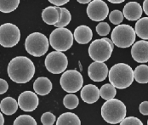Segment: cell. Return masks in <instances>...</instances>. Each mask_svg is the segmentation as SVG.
Masks as SVG:
<instances>
[{
  "mask_svg": "<svg viewBox=\"0 0 148 125\" xmlns=\"http://www.w3.org/2000/svg\"><path fill=\"white\" fill-rule=\"evenodd\" d=\"M139 110L142 115H148V101H143L140 103Z\"/></svg>",
  "mask_w": 148,
  "mask_h": 125,
  "instance_id": "obj_34",
  "label": "cell"
},
{
  "mask_svg": "<svg viewBox=\"0 0 148 125\" xmlns=\"http://www.w3.org/2000/svg\"><path fill=\"white\" fill-rule=\"evenodd\" d=\"M80 96L85 103L94 104L100 98V89L94 84H87L82 88Z\"/></svg>",
  "mask_w": 148,
  "mask_h": 125,
  "instance_id": "obj_15",
  "label": "cell"
},
{
  "mask_svg": "<svg viewBox=\"0 0 148 125\" xmlns=\"http://www.w3.org/2000/svg\"><path fill=\"white\" fill-rule=\"evenodd\" d=\"M21 0H0V12L11 13L18 8Z\"/></svg>",
  "mask_w": 148,
  "mask_h": 125,
  "instance_id": "obj_24",
  "label": "cell"
},
{
  "mask_svg": "<svg viewBox=\"0 0 148 125\" xmlns=\"http://www.w3.org/2000/svg\"><path fill=\"white\" fill-rule=\"evenodd\" d=\"M101 117L108 124H117L126 117V107L119 100H106L101 107Z\"/></svg>",
  "mask_w": 148,
  "mask_h": 125,
  "instance_id": "obj_3",
  "label": "cell"
},
{
  "mask_svg": "<svg viewBox=\"0 0 148 125\" xmlns=\"http://www.w3.org/2000/svg\"><path fill=\"white\" fill-rule=\"evenodd\" d=\"M4 124V118H3V114L0 112V125Z\"/></svg>",
  "mask_w": 148,
  "mask_h": 125,
  "instance_id": "obj_39",
  "label": "cell"
},
{
  "mask_svg": "<svg viewBox=\"0 0 148 125\" xmlns=\"http://www.w3.org/2000/svg\"><path fill=\"white\" fill-rule=\"evenodd\" d=\"M108 78L111 84H112L116 89H123L129 88L132 84L134 71L128 64L118 63L110 69Z\"/></svg>",
  "mask_w": 148,
  "mask_h": 125,
  "instance_id": "obj_2",
  "label": "cell"
},
{
  "mask_svg": "<svg viewBox=\"0 0 148 125\" xmlns=\"http://www.w3.org/2000/svg\"><path fill=\"white\" fill-rule=\"evenodd\" d=\"M73 34L67 28H56L50 33L49 44L57 51H67L73 44Z\"/></svg>",
  "mask_w": 148,
  "mask_h": 125,
  "instance_id": "obj_7",
  "label": "cell"
},
{
  "mask_svg": "<svg viewBox=\"0 0 148 125\" xmlns=\"http://www.w3.org/2000/svg\"><path fill=\"white\" fill-rule=\"evenodd\" d=\"M86 12L93 21H103L108 16L109 8L102 0H94L89 3Z\"/></svg>",
  "mask_w": 148,
  "mask_h": 125,
  "instance_id": "obj_11",
  "label": "cell"
},
{
  "mask_svg": "<svg viewBox=\"0 0 148 125\" xmlns=\"http://www.w3.org/2000/svg\"><path fill=\"white\" fill-rule=\"evenodd\" d=\"M35 74V66L29 58L17 56L8 66V75L16 83H28Z\"/></svg>",
  "mask_w": 148,
  "mask_h": 125,
  "instance_id": "obj_1",
  "label": "cell"
},
{
  "mask_svg": "<svg viewBox=\"0 0 148 125\" xmlns=\"http://www.w3.org/2000/svg\"><path fill=\"white\" fill-rule=\"evenodd\" d=\"M57 125H80L79 117L73 112H65L61 114L56 121Z\"/></svg>",
  "mask_w": 148,
  "mask_h": 125,
  "instance_id": "obj_21",
  "label": "cell"
},
{
  "mask_svg": "<svg viewBox=\"0 0 148 125\" xmlns=\"http://www.w3.org/2000/svg\"><path fill=\"white\" fill-rule=\"evenodd\" d=\"M39 103L38 97L32 91L22 92L18 97V105L24 111H33L37 109Z\"/></svg>",
  "mask_w": 148,
  "mask_h": 125,
  "instance_id": "obj_12",
  "label": "cell"
},
{
  "mask_svg": "<svg viewBox=\"0 0 148 125\" xmlns=\"http://www.w3.org/2000/svg\"><path fill=\"white\" fill-rule=\"evenodd\" d=\"M49 3H53L54 5H56V6H62V5H64V4H66V3H67L70 0H48Z\"/></svg>",
  "mask_w": 148,
  "mask_h": 125,
  "instance_id": "obj_35",
  "label": "cell"
},
{
  "mask_svg": "<svg viewBox=\"0 0 148 125\" xmlns=\"http://www.w3.org/2000/svg\"><path fill=\"white\" fill-rule=\"evenodd\" d=\"M8 89H9V84H8V83H7L4 79L0 78V94H4V93H6L7 90H8Z\"/></svg>",
  "mask_w": 148,
  "mask_h": 125,
  "instance_id": "obj_33",
  "label": "cell"
},
{
  "mask_svg": "<svg viewBox=\"0 0 148 125\" xmlns=\"http://www.w3.org/2000/svg\"><path fill=\"white\" fill-rule=\"evenodd\" d=\"M134 79L139 83H148V66L140 65L138 66L134 71Z\"/></svg>",
  "mask_w": 148,
  "mask_h": 125,
  "instance_id": "obj_23",
  "label": "cell"
},
{
  "mask_svg": "<svg viewBox=\"0 0 148 125\" xmlns=\"http://www.w3.org/2000/svg\"><path fill=\"white\" fill-rule=\"evenodd\" d=\"M142 7L137 2H129L123 7V16L128 20H138L142 16Z\"/></svg>",
  "mask_w": 148,
  "mask_h": 125,
  "instance_id": "obj_16",
  "label": "cell"
},
{
  "mask_svg": "<svg viewBox=\"0 0 148 125\" xmlns=\"http://www.w3.org/2000/svg\"><path fill=\"white\" fill-rule=\"evenodd\" d=\"M121 125H143V123L137 117H124L121 122Z\"/></svg>",
  "mask_w": 148,
  "mask_h": 125,
  "instance_id": "obj_32",
  "label": "cell"
},
{
  "mask_svg": "<svg viewBox=\"0 0 148 125\" xmlns=\"http://www.w3.org/2000/svg\"><path fill=\"white\" fill-rule=\"evenodd\" d=\"M135 31L131 26L122 24L117 26L112 32L111 38L112 43L119 48H129L135 42Z\"/></svg>",
  "mask_w": 148,
  "mask_h": 125,
  "instance_id": "obj_6",
  "label": "cell"
},
{
  "mask_svg": "<svg viewBox=\"0 0 148 125\" xmlns=\"http://www.w3.org/2000/svg\"><path fill=\"white\" fill-rule=\"evenodd\" d=\"M132 58L139 63L148 62V42L140 40L134 43L131 48Z\"/></svg>",
  "mask_w": 148,
  "mask_h": 125,
  "instance_id": "obj_14",
  "label": "cell"
},
{
  "mask_svg": "<svg viewBox=\"0 0 148 125\" xmlns=\"http://www.w3.org/2000/svg\"><path fill=\"white\" fill-rule=\"evenodd\" d=\"M42 19L48 25H56L60 20L59 10L56 6H49L42 12Z\"/></svg>",
  "mask_w": 148,
  "mask_h": 125,
  "instance_id": "obj_19",
  "label": "cell"
},
{
  "mask_svg": "<svg viewBox=\"0 0 148 125\" xmlns=\"http://www.w3.org/2000/svg\"><path fill=\"white\" fill-rule=\"evenodd\" d=\"M110 31H111V27L106 22L101 21L96 26V32L100 36H106L109 34Z\"/></svg>",
  "mask_w": 148,
  "mask_h": 125,
  "instance_id": "obj_30",
  "label": "cell"
},
{
  "mask_svg": "<svg viewBox=\"0 0 148 125\" xmlns=\"http://www.w3.org/2000/svg\"><path fill=\"white\" fill-rule=\"evenodd\" d=\"M147 124H148V120H147Z\"/></svg>",
  "mask_w": 148,
  "mask_h": 125,
  "instance_id": "obj_40",
  "label": "cell"
},
{
  "mask_svg": "<svg viewBox=\"0 0 148 125\" xmlns=\"http://www.w3.org/2000/svg\"><path fill=\"white\" fill-rule=\"evenodd\" d=\"M56 117L51 112H45L41 117V123L44 125H53L56 123Z\"/></svg>",
  "mask_w": 148,
  "mask_h": 125,
  "instance_id": "obj_31",
  "label": "cell"
},
{
  "mask_svg": "<svg viewBox=\"0 0 148 125\" xmlns=\"http://www.w3.org/2000/svg\"><path fill=\"white\" fill-rule=\"evenodd\" d=\"M21 39L20 29L12 23L0 26V45L4 48L15 46Z\"/></svg>",
  "mask_w": 148,
  "mask_h": 125,
  "instance_id": "obj_10",
  "label": "cell"
},
{
  "mask_svg": "<svg viewBox=\"0 0 148 125\" xmlns=\"http://www.w3.org/2000/svg\"><path fill=\"white\" fill-rule=\"evenodd\" d=\"M108 67L104 62L91 63L88 68V75L94 82H102L108 76Z\"/></svg>",
  "mask_w": 148,
  "mask_h": 125,
  "instance_id": "obj_13",
  "label": "cell"
},
{
  "mask_svg": "<svg viewBox=\"0 0 148 125\" xmlns=\"http://www.w3.org/2000/svg\"><path fill=\"white\" fill-rule=\"evenodd\" d=\"M114 44L109 38L95 39L89 47V55L94 61L105 62L110 59L113 51Z\"/></svg>",
  "mask_w": 148,
  "mask_h": 125,
  "instance_id": "obj_4",
  "label": "cell"
},
{
  "mask_svg": "<svg viewBox=\"0 0 148 125\" xmlns=\"http://www.w3.org/2000/svg\"><path fill=\"white\" fill-rule=\"evenodd\" d=\"M107 1H109L112 3H121L124 2L125 0H107Z\"/></svg>",
  "mask_w": 148,
  "mask_h": 125,
  "instance_id": "obj_37",
  "label": "cell"
},
{
  "mask_svg": "<svg viewBox=\"0 0 148 125\" xmlns=\"http://www.w3.org/2000/svg\"><path fill=\"white\" fill-rule=\"evenodd\" d=\"M18 101H16L12 97H6L2 100L0 103V110L1 111L8 116L13 115L18 110Z\"/></svg>",
  "mask_w": 148,
  "mask_h": 125,
  "instance_id": "obj_20",
  "label": "cell"
},
{
  "mask_svg": "<svg viewBox=\"0 0 148 125\" xmlns=\"http://www.w3.org/2000/svg\"><path fill=\"white\" fill-rule=\"evenodd\" d=\"M63 104L67 109H75L79 104V100L75 94H66L63 99Z\"/></svg>",
  "mask_w": 148,
  "mask_h": 125,
  "instance_id": "obj_27",
  "label": "cell"
},
{
  "mask_svg": "<svg viewBox=\"0 0 148 125\" xmlns=\"http://www.w3.org/2000/svg\"><path fill=\"white\" fill-rule=\"evenodd\" d=\"M45 67L53 74H60L66 71L68 66V60L65 54L60 51L50 52L45 58Z\"/></svg>",
  "mask_w": 148,
  "mask_h": 125,
  "instance_id": "obj_9",
  "label": "cell"
},
{
  "mask_svg": "<svg viewBox=\"0 0 148 125\" xmlns=\"http://www.w3.org/2000/svg\"><path fill=\"white\" fill-rule=\"evenodd\" d=\"M60 83L63 90L68 93L79 91L84 84V78L77 70H68L64 72L60 79Z\"/></svg>",
  "mask_w": 148,
  "mask_h": 125,
  "instance_id": "obj_8",
  "label": "cell"
},
{
  "mask_svg": "<svg viewBox=\"0 0 148 125\" xmlns=\"http://www.w3.org/2000/svg\"><path fill=\"white\" fill-rule=\"evenodd\" d=\"M49 42L45 34L40 32H33L27 36L25 41V48L27 52L34 56L40 57L47 53Z\"/></svg>",
  "mask_w": 148,
  "mask_h": 125,
  "instance_id": "obj_5",
  "label": "cell"
},
{
  "mask_svg": "<svg viewBox=\"0 0 148 125\" xmlns=\"http://www.w3.org/2000/svg\"><path fill=\"white\" fill-rule=\"evenodd\" d=\"M72 20V16L70 11L66 8H61V17L60 18L59 21L55 25L57 28H61L66 27Z\"/></svg>",
  "mask_w": 148,
  "mask_h": 125,
  "instance_id": "obj_26",
  "label": "cell"
},
{
  "mask_svg": "<svg viewBox=\"0 0 148 125\" xmlns=\"http://www.w3.org/2000/svg\"><path fill=\"white\" fill-rule=\"evenodd\" d=\"M14 125H37L36 120L29 115H21L15 121Z\"/></svg>",
  "mask_w": 148,
  "mask_h": 125,
  "instance_id": "obj_28",
  "label": "cell"
},
{
  "mask_svg": "<svg viewBox=\"0 0 148 125\" xmlns=\"http://www.w3.org/2000/svg\"><path fill=\"white\" fill-rule=\"evenodd\" d=\"M73 37L76 42L78 44H86L91 41L93 38V32L87 26H79L75 29Z\"/></svg>",
  "mask_w": 148,
  "mask_h": 125,
  "instance_id": "obj_17",
  "label": "cell"
},
{
  "mask_svg": "<svg viewBox=\"0 0 148 125\" xmlns=\"http://www.w3.org/2000/svg\"><path fill=\"white\" fill-rule=\"evenodd\" d=\"M116 94H117L116 88L111 83L104 84L100 89V96H101V98L106 100L113 99L116 96Z\"/></svg>",
  "mask_w": 148,
  "mask_h": 125,
  "instance_id": "obj_25",
  "label": "cell"
},
{
  "mask_svg": "<svg viewBox=\"0 0 148 125\" xmlns=\"http://www.w3.org/2000/svg\"><path fill=\"white\" fill-rule=\"evenodd\" d=\"M143 10L146 13V15L148 16V0H145L143 3Z\"/></svg>",
  "mask_w": 148,
  "mask_h": 125,
  "instance_id": "obj_36",
  "label": "cell"
},
{
  "mask_svg": "<svg viewBox=\"0 0 148 125\" xmlns=\"http://www.w3.org/2000/svg\"><path fill=\"white\" fill-rule=\"evenodd\" d=\"M109 20L112 24L119 25L123 20V14L122 13V11L118 10H112L109 15Z\"/></svg>",
  "mask_w": 148,
  "mask_h": 125,
  "instance_id": "obj_29",
  "label": "cell"
},
{
  "mask_svg": "<svg viewBox=\"0 0 148 125\" xmlns=\"http://www.w3.org/2000/svg\"><path fill=\"white\" fill-rule=\"evenodd\" d=\"M33 89L37 94L41 96L47 95L52 90V83L48 78H38L33 83Z\"/></svg>",
  "mask_w": 148,
  "mask_h": 125,
  "instance_id": "obj_18",
  "label": "cell"
},
{
  "mask_svg": "<svg viewBox=\"0 0 148 125\" xmlns=\"http://www.w3.org/2000/svg\"><path fill=\"white\" fill-rule=\"evenodd\" d=\"M134 31L136 35L144 40L148 39V17H143L139 19L135 23Z\"/></svg>",
  "mask_w": 148,
  "mask_h": 125,
  "instance_id": "obj_22",
  "label": "cell"
},
{
  "mask_svg": "<svg viewBox=\"0 0 148 125\" xmlns=\"http://www.w3.org/2000/svg\"><path fill=\"white\" fill-rule=\"evenodd\" d=\"M78 3H83V4H85V3H89L92 0H77Z\"/></svg>",
  "mask_w": 148,
  "mask_h": 125,
  "instance_id": "obj_38",
  "label": "cell"
}]
</instances>
